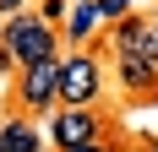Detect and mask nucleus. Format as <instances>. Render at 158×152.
<instances>
[{"mask_svg":"<svg viewBox=\"0 0 158 152\" xmlns=\"http://www.w3.org/2000/svg\"><path fill=\"white\" fill-rule=\"evenodd\" d=\"M0 44L16 54V65H38V60H60V33L55 22H44L38 11H16L0 22Z\"/></svg>","mask_w":158,"mask_h":152,"instance_id":"nucleus-1","label":"nucleus"},{"mask_svg":"<svg viewBox=\"0 0 158 152\" xmlns=\"http://www.w3.org/2000/svg\"><path fill=\"white\" fill-rule=\"evenodd\" d=\"M98 92H104V65H98V54H71V60H60V109H93Z\"/></svg>","mask_w":158,"mask_h":152,"instance_id":"nucleus-2","label":"nucleus"},{"mask_svg":"<svg viewBox=\"0 0 158 152\" xmlns=\"http://www.w3.org/2000/svg\"><path fill=\"white\" fill-rule=\"evenodd\" d=\"M60 103V60H38L16 71V109H55Z\"/></svg>","mask_w":158,"mask_h":152,"instance_id":"nucleus-3","label":"nucleus"},{"mask_svg":"<svg viewBox=\"0 0 158 152\" xmlns=\"http://www.w3.org/2000/svg\"><path fill=\"white\" fill-rule=\"evenodd\" d=\"M49 141H55L60 152L93 147V141H104V120H98L93 109H55V120H49Z\"/></svg>","mask_w":158,"mask_h":152,"instance_id":"nucleus-4","label":"nucleus"},{"mask_svg":"<svg viewBox=\"0 0 158 152\" xmlns=\"http://www.w3.org/2000/svg\"><path fill=\"white\" fill-rule=\"evenodd\" d=\"M114 54H136V60L158 65V22H136V16H126V22H114Z\"/></svg>","mask_w":158,"mask_h":152,"instance_id":"nucleus-5","label":"nucleus"},{"mask_svg":"<svg viewBox=\"0 0 158 152\" xmlns=\"http://www.w3.org/2000/svg\"><path fill=\"white\" fill-rule=\"evenodd\" d=\"M114 76H120V87L131 98H153L158 92V65L136 60V54H114Z\"/></svg>","mask_w":158,"mask_h":152,"instance_id":"nucleus-6","label":"nucleus"},{"mask_svg":"<svg viewBox=\"0 0 158 152\" xmlns=\"http://www.w3.org/2000/svg\"><path fill=\"white\" fill-rule=\"evenodd\" d=\"M0 152H38V125H33L27 114L0 120Z\"/></svg>","mask_w":158,"mask_h":152,"instance_id":"nucleus-7","label":"nucleus"},{"mask_svg":"<svg viewBox=\"0 0 158 152\" xmlns=\"http://www.w3.org/2000/svg\"><path fill=\"white\" fill-rule=\"evenodd\" d=\"M104 27V11H98V0H82L77 11H71V22H65V38H71V44H87V38H93V33Z\"/></svg>","mask_w":158,"mask_h":152,"instance_id":"nucleus-8","label":"nucleus"},{"mask_svg":"<svg viewBox=\"0 0 158 152\" xmlns=\"http://www.w3.org/2000/svg\"><path fill=\"white\" fill-rule=\"evenodd\" d=\"M98 11H104V22H126V16H131V0H98Z\"/></svg>","mask_w":158,"mask_h":152,"instance_id":"nucleus-9","label":"nucleus"},{"mask_svg":"<svg viewBox=\"0 0 158 152\" xmlns=\"http://www.w3.org/2000/svg\"><path fill=\"white\" fill-rule=\"evenodd\" d=\"M38 16H44V22H55V16H65V0H44V6H38Z\"/></svg>","mask_w":158,"mask_h":152,"instance_id":"nucleus-10","label":"nucleus"},{"mask_svg":"<svg viewBox=\"0 0 158 152\" xmlns=\"http://www.w3.org/2000/svg\"><path fill=\"white\" fill-rule=\"evenodd\" d=\"M11 71H22V65H16V54H11V49L0 44V76H11Z\"/></svg>","mask_w":158,"mask_h":152,"instance_id":"nucleus-11","label":"nucleus"},{"mask_svg":"<svg viewBox=\"0 0 158 152\" xmlns=\"http://www.w3.org/2000/svg\"><path fill=\"white\" fill-rule=\"evenodd\" d=\"M22 6H27V0H0V22H6V16H16Z\"/></svg>","mask_w":158,"mask_h":152,"instance_id":"nucleus-12","label":"nucleus"},{"mask_svg":"<svg viewBox=\"0 0 158 152\" xmlns=\"http://www.w3.org/2000/svg\"><path fill=\"white\" fill-rule=\"evenodd\" d=\"M77 152H109V141H93V147H77Z\"/></svg>","mask_w":158,"mask_h":152,"instance_id":"nucleus-13","label":"nucleus"},{"mask_svg":"<svg viewBox=\"0 0 158 152\" xmlns=\"http://www.w3.org/2000/svg\"><path fill=\"white\" fill-rule=\"evenodd\" d=\"M153 22H158V11H153Z\"/></svg>","mask_w":158,"mask_h":152,"instance_id":"nucleus-14","label":"nucleus"}]
</instances>
